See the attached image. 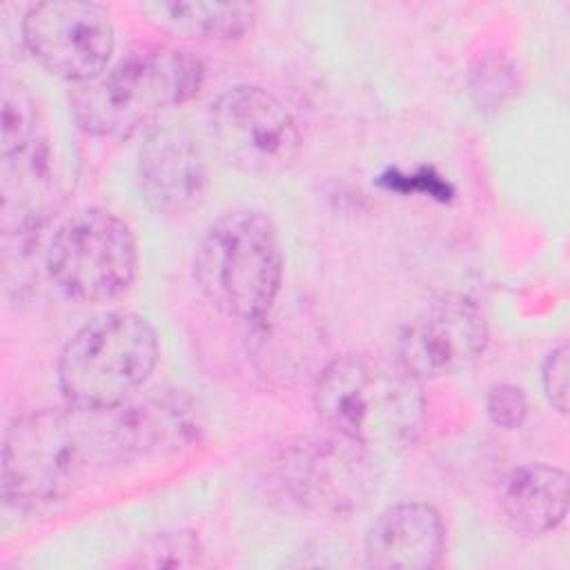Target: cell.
I'll list each match as a JSON object with an SVG mask.
<instances>
[{"label": "cell", "mask_w": 570, "mask_h": 570, "mask_svg": "<svg viewBox=\"0 0 570 570\" xmlns=\"http://www.w3.org/2000/svg\"><path fill=\"white\" fill-rule=\"evenodd\" d=\"M205 80L203 60L171 45H134L114 65L69 94L76 125L105 138H125L160 111L191 100Z\"/></svg>", "instance_id": "obj_1"}, {"label": "cell", "mask_w": 570, "mask_h": 570, "mask_svg": "<svg viewBox=\"0 0 570 570\" xmlns=\"http://www.w3.org/2000/svg\"><path fill=\"white\" fill-rule=\"evenodd\" d=\"M401 363L370 354L332 358L314 381V407L336 436L365 448H403L423 423V394Z\"/></svg>", "instance_id": "obj_2"}, {"label": "cell", "mask_w": 570, "mask_h": 570, "mask_svg": "<svg viewBox=\"0 0 570 570\" xmlns=\"http://www.w3.org/2000/svg\"><path fill=\"white\" fill-rule=\"evenodd\" d=\"M194 278L220 314L263 321L283 281V252L272 218L256 209L218 216L196 247Z\"/></svg>", "instance_id": "obj_3"}, {"label": "cell", "mask_w": 570, "mask_h": 570, "mask_svg": "<svg viewBox=\"0 0 570 570\" xmlns=\"http://www.w3.org/2000/svg\"><path fill=\"white\" fill-rule=\"evenodd\" d=\"M158 336L134 312H109L82 325L58 358V387L69 407L102 412L122 405L154 372Z\"/></svg>", "instance_id": "obj_4"}, {"label": "cell", "mask_w": 570, "mask_h": 570, "mask_svg": "<svg viewBox=\"0 0 570 570\" xmlns=\"http://www.w3.org/2000/svg\"><path fill=\"white\" fill-rule=\"evenodd\" d=\"M107 443L89 434L80 410H33L18 416L2 445V494L9 505L38 510L80 483L89 456Z\"/></svg>", "instance_id": "obj_5"}, {"label": "cell", "mask_w": 570, "mask_h": 570, "mask_svg": "<svg viewBox=\"0 0 570 570\" xmlns=\"http://www.w3.org/2000/svg\"><path fill=\"white\" fill-rule=\"evenodd\" d=\"M45 263L65 296L80 303H107L131 287L138 247L131 227L120 216L87 207L56 229Z\"/></svg>", "instance_id": "obj_6"}, {"label": "cell", "mask_w": 570, "mask_h": 570, "mask_svg": "<svg viewBox=\"0 0 570 570\" xmlns=\"http://www.w3.org/2000/svg\"><path fill=\"white\" fill-rule=\"evenodd\" d=\"M209 125L229 165L256 176L287 169L301 147V134L285 105L267 89L238 85L212 102Z\"/></svg>", "instance_id": "obj_7"}, {"label": "cell", "mask_w": 570, "mask_h": 570, "mask_svg": "<svg viewBox=\"0 0 570 570\" xmlns=\"http://www.w3.org/2000/svg\"><path fill=\"white\" fill-rule=\"evenodd\" d=\"M22 40L49 73L76 85L102 73L116 47L109 11L80 0L33 4L22 18Z\"/></svg>", "instance_id": "obj_8"}, {"label": "cell", "mask_w": 570, "mask_h": 570, "mask_svg": "<svg viewBox=\"0 0 570 570\" xmlns=\"http://www.w3.org/2000/svg\"><path fill=\"white\" fill-rule=\"evenodd\" d=\"M488 343L481 307L463 294H445L419 312L399 334L396 361L416 381L468 367Z\"/></svg>", "instance_id": "obj_9"}, {"label": "cell", "mask_w": 570, "mask_h": 570, "mask_svg": "<svg viewBox=\"0 0 570 570\" xmlns=\"http://www.w3.org/2000/svg\"><path fill=\"white\" fill-rule=\"evenodd\" d=\"M138 183L147 205L158 214H185L207 191V163L200 145L183 129L151 131L138 154Z\"/></svg>", "instance_id": "obj_10"}, {"label": "cell", "mask_w": 570, "mask_h": 570, "mask_svg": "<svg viewBox=\"0 0 570 570\" xmlns=\"http://www.w3.org/2000/svg\"><path fill=\"white\" fill-rule=\"evenodd\" d=\"M445 528L439 512L419 501L383 510L365 537V559L381 570H425L441 563Z\"/></svg>", "instance_id": "obj_11"}, {"label": "cell", "mask_w": 570, "mask_h": 570, "mask_svg": "<svg viewBox=\"0 0 570 570\" xmlns=\"http://www.w3.org/2000/svg\"><path fill=\"white\" fill-rule=\"evenodd\" d=\"M503 519L523 534H546L568 514V474L546 463L512 468L499 485Z\"/></svg>", "instance_id": "obj_12"}, {"label": "cell", "mask_w": 570, "mask_h": 570, "mask_svg": "<svg viewBox=\"0 0 570 570\" xmlns=\"http://www.w3.org/2000/svg\"><path fill=\"white\" fill-rule=\"evenodd\" d=\"M361 463L363 448L334 434V441H327L323 448H309L292 461V483L309 501L341 505L358 494Z\"/></svg>", "instance_id": "obj_13"}, {"label": "cell", "mask_w": 570, "mask_h": 570, "mask_svg": "<svg viewBox=\"0 0 570 570\" xmlns=\"http://www.w3.org/2000/svg\"><path fill=\"white\" fill-rule=\"evenodd\" d=\"M194 419L189 407L178 396L154 399L122 410L111 425L114 450L125 452H156L176 448L194 436Z\"/></svg>", "instance_id": "obj_14"}, {"label": "cell", "mask_w": 570, "mask_h": 570, "mask_svg": "<svg viewBox=\"0 0 570 570\" xmlns=\"http://www.w3.org/2000/svg\"><path fill=\"white\" fill-rule=\"evenodd\" d=\"M151 20L191 38L236 40L256 22V7L247 2H145L140 7Z\"/></svg>", "instance_id": "obj_15"}, {"label": "cell", "mask_w": 570, "mask_h": 570, "mask_svg": "<svg viewBox=\"0 0 570 570\" xmlns=\"http://www.w3.org/2000/svg\"><path fill=\"white\" fill-rule=\"evenodd\" d=\"M0 94H2V134H0L2 158H11L42 145L47 138L42 134L38 105L29 94V89L18 80L4 78Z\"/></svg>", "instance_id": "obj_16"}, {"label": "cell", "mask_w": 570, "mask_h": 570, "mask_svg": "<svg viewBox=\"0 0 570 570\" xmlns=\"http://www.w3.org/2000/svg\"><path fill=\"white\" fill-rule=\"evenodd\" d=\"M468 87L481 111H497L517 94L519 76L510 60L499 53H490L476 60L470 71Z\"/></svg>", "instance_id": "obj_17"}, {"label": "cell", "mask_w": 570, "mask_h": 570, "mask_svg": "<svg viewBox=\"0 0 570 570\" xmlns=\"http://www.w3.org/2000/svg\"><path fill=\"white\" fill-rule=\"evenodd\" d=\"M203 559V546L187 530L160 532L142 543L131 566L136 568H191Z\"/></svg>", "instance_id": "obj_18"}, {"label": "cell", "mask_w": 570, "mask_h": 570, "mask_svg": "<svg viewBox=\"0 0 570 570\" xmlns=\"http://www.w3.org/2000/svg\"><path fill=\"white\" fill-rule=\"evenodd\" d=\"M485 412L497 428L517 430L528 416V399L521 387L512 383L492 385L485 394Z\"/></svg>", "instance_id": "obj_19"}, {"label": "cell", "mask_w": 570, "mask_h": 570, "mask_svg": "<svg viewBox=\"0 0 570 570\" xmlns=\"http://www.w3.org/2000/svg\"><path fill=\"white\" fill-rule=\"evenodd\" d=\"M543 392L550 405L566 414L568 412V345L561 343L552 352H548L541 367Z\"/></svg>", "instance_id": "obj_20"}]
</instances>
